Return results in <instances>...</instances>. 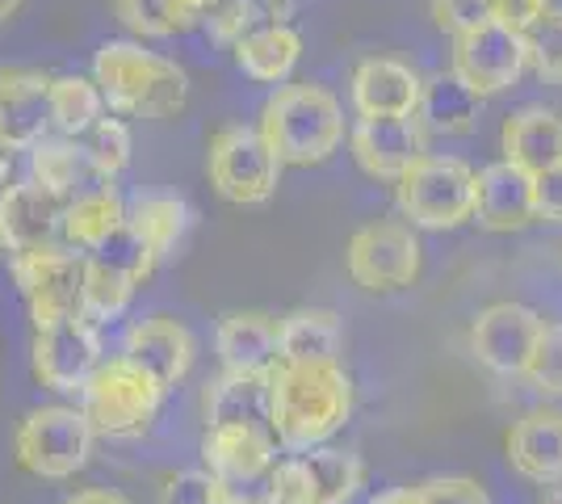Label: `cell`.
<instances>
[{
  "label": "cell",
  "mask_w": 562,
  "mask_h": 504,
  "mask_svg": "<svg viewBox=\"0 0 562 504\" xmlns=\"http://www.w3.org/2000/svg\"><path fill=\"white\" fill-rule=\"evenodd\" d=\"M533 211L546 223H562V160L533 177Z\"/></svg>",
  "instance_id": "60d3db41"
},
{
  "label": "cell",
  "mask_w": 562,
  "mask_h": 504,
  "mask_svg": "<svg viewBox=\"0 0 562 504\" xmlns=\"http://www.w3.org/2000/svg\"><path fill=\"white\" fill-rule=\"evenodd\" d=\"M546 9H550V0H495V22L513 25V30L525 34Z\"/></svg>",
  "instance_id": "b9f144b4"
},
{
  "label": "cell",
  "mask_w": 562,
  "mask_h": 504,
  "mask_svg": "<svg viewBox=\"0 0 562 504\" xmlns=\"http://www.w3.org/2000/svg\"><path fill=\"white\" fill-rule=\"evenodd\" d=\"M541 504H562V488H559V483H554V492H550V496H546Z\"/></svg>",
  "instance_id": "bcb514c9"
},
{
  "label": "cell",
  "mask_w": 562,
  "mask_h": 504,
  "mask_svg": "<svg viewBox=\"0 0 562 504\" xmlns=\"http://www.w3.org/2000/svg\"><path fill=\"white\" fill-rule=\"evenodd\" d=\"M345 261L361 290H403L420 278V240L407 223H370L349 240Z\"/></svg>",
  "instance_id": "4fadbf2b"
},
{
  "label": "cell",
  "mask_w": 562,
  "mask_h": 504,
  "mask_svg": "<svg viewBox=\"0 0 562 504\" xmlns=\"http://www.w3.org/2000/svg\"><path fill=\"white\" fill-rule=\"evenodd\" d=\"M470 219L483 232H520V227L538 223V211H533V172L508 165V160L474 172Z\"/></svg>",
  "instance_id": "d6986e66"
},
{
  "label": "cell",
  "mask_w": 562,
  "mask_h": 504,
  "mask_svg": "<svg viewBox=\"0 0 562 504\" xmlns=\"http://www.w3.org/2000/svg\"><path fill=\"white\" fill-rule=\"evenodd\" d=\"M345 328L328 307H299L278 320V361H340Z\"/></svg>",
  "instance_id": "4316f807"
},
{
  "label": "cell",
  "mask_w": 562,
  "mask_h": 504,
  "mask_svg": "<svg viewBox=\"0 0 562 504\" xmlns=\"http://www.w3.org/2000/svg\"><path fill=\"white\" fill-rule=\"evenodd\" d=\"M25 0H0V25L9 22V18H18V9H22Z\"/></svg>",
  "instance_id": "f6af8a7d"
},
{
  "label": "cell",
  "mask_w": 562,
  "mask_h": 504,
  "mask_svg": "<svg viewBox=\"0 0 562 504\" xmlns=\"http://www.w3.org/2000/svg\"><path fill=\"white\" fill-rule=\"evenodd\" d=\"M227 374H269L278 366V320L269 312H227L214 328Z\"/></svg>",
  "instance_id": "44dd1931"
},
{
  "label": "cell",
  "mask_w": 562,
  "mask_h": 504,
  "mask_svg": "<svg viewBox=\"0 0 562 504\" xmlns=\"http://www.w3.org/2000/svg\"><path fill=\"white\" fill-rule=\"evenodd\" d=\"M366 483V462L349 450H290L265 480V504H349Z\"/></svg>",
  "instance_id": "ba28073f"
},
{
  "label": "cell",
  "mask_w": 562,
  "mask_h": 504,
  "mask_svg": "<svg viewBox=\"0 0 562 504\" xmlns=\"http://www.w3.org/2000/svg\"><path fill=\"white\" fill-rule=\"evenodd\" d=\"M59 504H131L122 492H114V488H85V492H71V496H64Z\"/></svg>",
  "instance_id": "7bdbcfd3"
},
{
  "label": "cell",
  "mask_w": 562,
  "mask_h": 504,
  "mask_svg": "<svg viewBox=\"0 0 562 504\" xmlns=\"http://www.w3.org/2000/svg\"><path fill=\"white\" fill-rule=\"evenodd\" d=\"M80 144H85V152L93 156V165L105 172V177H117L122 168L131 165V126H126V119H117V114H101V119L80 135Z\"/></svg>",
  "instance_id": "836d02e7"
},
{
  "label": "cell",
  "mask_w": 562,
  "mask_h": 504,
  "mask_svg": "<svg viewBox=\"0 0 562 504\" xmlns=\"http://www.w3.org/2000/svg\"><path fill=\"white\" fill-rule=\"evenodd\" d=\"M97 450V433L80 404H43L30 408L13 429V458L25 475L47 483L76 480Z\"/></svg>",
  "instance_id": "5b68a950"
},
{
  "label": "cell",
  "mask_w": 562,
  "mask_h": 504,
  "mask_svg": "<svg viewBox=\"0 0 562 504\" xmlns=\"http://www.w3.org/2000/svg\"><path fill=\"white\" fill-rule=\"evenodd\" d=\"M352 379L340 361H278L269 370V433L285 450H311L349 425Z\"/></svg>",
  "instance_id": "6da1fadb"
},
{
  "label": "cell",
  "mask_w": 562,
  "mask_h": 504,
  "mask_svg": "<svg viewBox=\"0 0 562 504\" xmlns=\"http://www.w3.org/2000/svg\"><path fill=\"white\" fill-rule=\"evenodd\" d=\"M525 379L538 395H562V324H546L538 349L525 366Z\"/></svg>",
  "instance_id": "8d00e7d4"
},
{
  "label": "cell",
  "mask_w": 562,
  "mask_h": 504,
  "mask_svg": "<svg viewBox=\"0 0 562 504\" xmlns=\"http://www.w3.org/2000/svg\"><path fill=\"white\" fill-rule=\"evenodd\" d=\"M0 244L4 257L64 244V198H55L30 177L0 186Z\"/></svg>",
  "instance_id": "2e32d148"
},
{
  "label": "cell",
  "mask_w": 562,
  "mask_h": 504,
  "mask_svg": "<svg viewBox=\"0 0 562 504\" xmlns=\"http://www.w3.org/2000/svg\"><path fill=\"white\" fill-rule=\"evenodd\" d=\"M50 131L68 135V139H80L89 126H93L101 114H105V101H101V89H97L89 76H50Z\"/></svg>",
  "instance_id": "1f68e13d"
},
{
  "label": "cell",
  "mask_w": 562,
  "mask_h": 504,
  "mask_svg": "<svg viewBox=\"0 0 562 504\" xmlns=\"http://www.w3.org/2000/svg\"><path fill=\"white\" fill-rule=\"evenodd\" d=\"M9 273L22 290L25 312H30L34 328L80 312L85 253H76L68 244L38 248V253H18V257H9Z\"/></svg>",
  "instance_id": "8fae6325"
},
{
  "label": "cell",
  "mask_w": 562,
  "mask_h": 504,
  "mask_svg": "<svg viewBox=\"0 0 562 504\" xmlns=\"http://www.w3.org/2000/svg\"><path fill=\"white\" fill-rule=\"evenodd\" d=\"M479 110H483V97L474 93L462 76L437 72L420 85L416 122L424 135H470L479 126Z\"/></svg>",
  "instance_id": "484cf974"
},
{
  "label": "cell",
  "mask_w": 562,
  "mask_h": 504,
  "mask_svg": "<svg viewBox=\"0 0 562 504\" xmlns=\"http://www.w3.org/2000/svg\"><path fill=\"white\" fill-rule=\"evenodd\" d=\"M110 4H114V18L135 38H172L189 30L177 0H110Z\"/></svg>",
  "instance_id": "d6a6232c"
},
{
  "label": "cell",
  "mask_w": 562,
  "mask_h": 504,
  "mask_svg": "<svg viewBox=\"0 0 562 504\" xmlns=\"http://www.w3.org/2000/svg\"><path fill=\"white\" fill-rule=\"evenodd\" d=\"M122 223H126V202L114 190V181L93 186L64 202V244L76 253H89L101 240H110Z\"/></svg>",
  "instance_id": "83f0119b"
},
{
  "label": "cell",
  "mask_w": 562,
  "mask_h": 504,
  "mask_svg": "<svg viewBox=\"0 0 562 504\" xmlns=\"http://www.w3.org/2000/svg\"><path fill=\"white\" fill-rule=\"evenodd\" d=\"M508 462L516 475L541 483V488L562 483V412H525L508 433Z\"/></svg>",
  "instance_id": "7402d4cb"
},
{
  "label": "cell",
  "mask_w": 562,
  "mask_h": 504,
  "mask_svg": "<svg viewBox=\"0 0 562 504\" xmlns=\"http://www.w3.org/2000/svg\"><path fill=\"white\" fill-rule=\"evenodd\" d=\"M93 85L105 110L117 119L165 122L177 119L189 101V72L160 51L135 38H110L93 55Z\"/></svg>",
  "instance_id": "7a4b0ae2"
},
{
  "label": "cell",
  "mask_w": 562,
  "mask_h": 504,
  "mask_svg": "<svg viewBox=\"0 0 562 504\" xmlns=\"http://www.w3.org/2000/svg\"><path fill=\"white\" fill-rule=\"evenodd\" d=\"M529 68L525 34L504 22H487L479 30H467L453 38V68L479 97L508 93L516 80Z\"/></svg>",
  "instance_id": "7c38bea8"
},
{
  "label": "cell",
  "mask_w": 562,
  "mask_h": 504,
  "mask_svg": "<svg viewBox=\"0 0 562 504\" xmlns=\"http://www.w3.org/2000/svg\"><path fill=\"white\" fill-rule=\"evenodd\" d=\"M260 135L278 152L281 165L311 168L336 156L345 144V114L324 85H278L260 110Z\"/></svg>",
  "instance_id": "3957f363"
},
{
  "label": "cell",
  "mask_w": 562,
  "mask_h": 504,
  "mask_svg": "<svg viewBox=\"0 0 562 504\" xmlns=\"http://www.w3.org/2000/svg\"><path fill=\"white\" fill-rule=\"evenodd\" d=\"M165 395L168 391L143 366L114 354V358L97 361V370L85 379L76 400H80V412L89 416L97 437L135 441L156 425Z\"/></svg>",
  "instance_id": "277c9868"
},
{
  "label": "cell",
  "mask_w": 562,
  "mask_h": 504,
  "mask_svg": "<svg viewBox=\"0 0 562 504\" xmlns=\"http://www.w3.org/2000/svg\"><path fill=\"white\" fill-rule=\"evenodd\" d=\"M143 282L131 278L126 269L101 261L93 253H85V287H80V315H89L93 324H105V320H117V315L131 307L135 290Z\"/></svg>",
  "instance_id": "4dcf8cb0"
},
{
  "label": "cell",
  "mask_w": 562,
  "mask_h": 504,
  "mask_svg": "<svg viewBox=\"0 0 562 504\" xmlns=\"http://www.w3.org/2000/svg\"><path fill=\"white\" fill-rule=\"evenodd\" d=\"M265 4H273V0H214L211 9H206V34H211L214 43H223V47H232L235 38H244L248 30H257L265 25Z\"/></svg>",
  "instance_id": "d590c367"
},
{
  "label": "cell",
  "mask_w": 562,
  "mask_h": 504,
  "mask_svg": "<svg viewBox=\"0 0 562 504\" xmlns=\"http://www.w3.org/2000/svg\"><path fill=\"white\" fill-rule=\"evenodd\" d=\"M278 462V437L269 425L223 421L202 433V467L227 488L232 504H265V480Z\"/></svg>",
  "instance_id": "52a82bcc"
},
{
  "label": "cell",
  "mask_w": 562,
  "mask_h": 504,
  "mask_svg": "<svg viewBox=\"0 0 562 504\" xmlns=\"http://www.w3.org/2000/svg\"><path fill=\"white\" fill-rule=\"evenodd\" d=\"M50 72L0 68V152H30L50 135Z\"/></svg>",
  "instance_id": "ac0fdd59"
},
{
  "label": "cell",
  "mask_w": 562,
  "mask_h": 504,
  "mask_svg": "<svg viewBox=\"0 0 562 504\" xmlns=\"http://www.w3.org/2000/svg\"><path fill=\"white\" fill-rule=\"evenodd\" d=\"M499 147H504V160L525 172H546L550 165L562 160V119L554 110H541V105H525L516 110L513 119L504 122L499 131Z\"/></svg>",
  "instance_id": "d4e9b609"
},
{
  "label": "cell",
  "mask_w": 562,
  "mask_h": 504,
  "mask_svg": "<svg viewBox=\"0 0 562 504\" xmlns=\"http://www.w3.org/2000/svg\"><path fill=\"white\" fill-rule=\"evenodd\" d=\"M189 219H193V211L177 193H143L126 206V227L151 248L156 261H165L168 253L186 240Z\"/></svg>",
  "instance_id": "f1b7e54d"
},
{
  "label": "cell",
  "mask_w": 562,
  "mask_h": 504,
  "mask_svg": "<svg viewBox=\"0 0 562 504\" xmlns=\"http://www.w3.org/2000/svg\"><path fill=\"white\" fill-rule=\"evenodd\" d=\"M416 492V504H492L483 492V483L467 480V475H446V480H428Z\"/></svg>",
  "instance_id": "ab89813d"
},
{
  "label": "cell",
  "mask_w": 562,
  "mask_h": 504,
  "mask_svg": "<svg viewBox=\"0 0 562 504\" xmlns=\"http://www.w3.org/2000/svg\"><path fill=\"white\" fill-rule=\"evenodd\" d=\"M248 421L269 425V374H218L206 391V425Z\"/></svg>",
  "instance_id": "f546056e"
},
{
  "label": "cell",
  "mask_w": 562,
  "mask_h": 504,
  "mask_svg": "<svg viewBox=\"0 0 562 504\" xmlns=\"http://www.w3.org/2000/svg\"><path fill=\"white\" fill-rule=\"evenodd\" d=\"M525 51H529V68L546 85H562V9H546L525 30Z\"/></svg>",
  "instance_id": "e575fe53"
},
{
  "label": "cell",
  "mask_w": 562,
  "mask_h": 504,
  "mask_svg": "<svg viewBox=\"0 0 562 504\" xmlns=\"http://www.w3.org/2000/svg\"><path fill=\"white\" fill-rule=\"evenodd\" d=\"M541 328H546V320L533 307H525V303H492L470 324V354L483 361L492 374L516 379V374H525V366L533 358Z\"/></svg>",
  "instance_id": "5bb4252c"
},
{
  "label": "cell",
  "mask_w": 562,
  "mask_h": 504,
  "mask_svg": "<svg viewBox=\"0 0 562 504\" xmlns=\"http://www.w3.org/2000/svg\"><path fill=\"white\" fill-rule=\"evenodd\" d=\"M156 504H227V488L214 480L211 471H172L160 492H156Z\"/></svg>",
  "instance_id": "74e56055"
},
{
  "label": "cell",
  "mask_w": 562,
  "mask_h": 504,
  "mask_svg": "<svg viewBox=\"0 0 562 504\" xmlns=\"http://www.w3.org/2000/svg\"><path fill=\"white\" fill-rule=\"evenodd\" d=\"M239 72L252 76L257 85H285L290 72L303 59V34L285 22H265L232 43Z\"/></svg>",
  "instance_id": "cb8c5ba5"
},
{
  "label": "cell",
  "mask_w": 562,
  "mask_h": 504,
  "mask_svg": "<svg viewBox=\"0 0 562 504\" xmlns=\"http://www.w3.org/2000/svg\"><path fill=\"white\" fill-rule=\"evenodd\" d=\"M370 504H416V492H412V488H391V492L374 496Z\"/></svg>",
  "instance_id": "ee69618b"
},
{
  "label": "cell",
  "mask_w": 562,
  "mask_h": 504,
  "mask_svg": "<svg viewBox=\"0 0 562 504\" xmlns=\"http://www.w3.org/2000/svg\"><path fill=\"white\" fill-rule=\"evenodd\" d=\"M117 354L143 366L165 391H172V387H181L189 379L193 358H198V340L189 333V324H181L177 315L156 312L126 324Z\"/></svg>",
  "instance_id": "9a60e30c"
},
{
  "label": "cell",
  "mask_w": 562,
  "mask_h": 504,
  "mask_svg": "<svg viewBox=\"0 0 562 504\" xmlns=\"http://www.w3.org/2000/svg\"><path fill=\"white\" fill-rule=\"evenodd\" d=\"M420 76L407 64L374 55L361 59L352 72V105L361 119H398V114H416L420 105Z\"/></svg>",
  "instance_id": "ffe728a7"
},
{
  "label": "cell",
  "mask_w": 562,
  "mask_h": 504,
  "mask_svg": "<svg viewBox=\"0 0 562 504\" xmlns=\"http://www.w3.org/2000/svg\"><path fill=\"white\" fill-rule=\"evenodd\" d=\"M424 144H428V135L420 131L416 114L361 119L349 135L352 160L361 165L366 177H374V181H398V177L428 152Z\"/></svg>",
  "instance_id": "e0dca14e"
},
{
  "label": "cell",
  "mask_w": 562,
  "mask_h": 504,
  "mask_svg": "<svg viewBox=\"0 0 562 504\" xmlns=\"http://www.w3.org/2000/svg\"><path fill=\"white\" fill-rule=\"evenodd\" d=\"M30 181H38L43 190H50L55 198H76V193L93 190V186H105V181H114V177H105L101 168L93 165V156L85 152L80 139H68V135H59V139H38V144L30 147Z\"/></svg>",
  "instance_id": "603a6c76"
},
{
  "label": "cell",
  "mask_w": 562,
  "mask_h": 504,
  "mask_svg": "<svg viewBox=\"0 0 562 504\" xmlns=\"http://www.w3.org/2000/svg\"><path fill=\"white\" fill-rule=\"evenodd\" d=\"M105 358L101 333L89 315H64L55 324H38L30 336V374L34 383L59 395H80L85 379L97 370V361Z\"/></svg>",
  "instance_id": "30bf717a"
},
{
  "label": "cell",
  "mask_w": 562,
  "mask_h": 504,
  "mask_svg": "<svg viewBox=\"0 0 562 504\" xmlns=\"http://www.w3.org/2000/svg\"><path fill=\"white\" fill-rule=\"evenodd\" d=\"M0 257H4V244H0Z\"/></svg>",
  "instance_id": "7dc6e473"
},
{
  "label": "cell",
  "mask_w": 562,
  "mask_h": 504,
  "mask_svg": "<svg viewBox=\"0 0 562 504\" xmlns=\"http://www.w3.org/2000/svg\"><path fill=\"white\" fill-rule=\"evenodd\" d=\"M281 160L260 126H223L206 147V177L218 198L235 206H260L281 186Z\"/></svg>",
  "instance_id": "8992f818"
},
{
  "label": "cell",
  "mask_w": 562,
  "mask_h": 504,
  "mask_svg": "<svg viewBox=\"0 0 562 504\" xmlns=\"http://www.w3.org/2000/svg\"><path fill=\"white\" fill-rule=\"evenodd\" d=\"M428 13H432L437 30L458 38L467 30L495 22V0H428Z\"/></svg>",
  "instance_id": "f35d334b"
},
{
  "label": "cell",
  "mask_w": 562,
  "mask_h": 504,
  "mask_svg": "<svg viewBox=\"0 0 562 504\" xmlns=\"http://www.w3.org/2000/svg\"><path fill=\"white\" fill-rule=\"evenodd\" d=\"M395 202L403 219L428 232H453L470 223V193H474V172L458 156H428L424 152L416 165L395 181Z\"/></svg>",
  "instance_id": "9c48e42d"
}]
</instances>
